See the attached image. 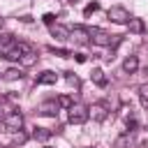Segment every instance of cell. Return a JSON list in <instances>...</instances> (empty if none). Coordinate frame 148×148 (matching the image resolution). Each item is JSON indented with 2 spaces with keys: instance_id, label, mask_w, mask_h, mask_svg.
Listing matches in <instances>:
<instances>
[{
  "instance_id": "obj_18",
  "label": "cell",
  "mask_w": 148,
  "mask_h": 148,
  "mask_svg": "<svg viewBox=\"0 0 148 148\" xmlns=\"http://www.w3.org/2000/svg\"><path fill=\"white\" fill-rule=\"evenodd\" d=\"M49 53H53V56H58V58H74L72 51H67V49H56V46H49Z\"/></svg>"
},
{
  "instance_id": "obj_7",
  "label": "cell",
  "mask_w": 148,
  "mask_h": 148,
  "mask_svg": "<svg viewBox=\"0 0 148 148\" xmlns=\"http://www.w3.org/2000/svg\"><path fill=\"white\" fill-rule=\"evenodd\" d=\"M88 111H90V118H92L95 123H102V120H106V116H109V106H106L104 102H95L92 106H88Z\"/></svg>"
},
{
  "instance_id": "obj_16",
  "label": "cell",
  "mask_w": 148,
  "mask_h": 148,
  "mask_svg": "<svg viewBox=\"0 0 148 148\" xmlns=\"http://www.w3.org/2000/svg\"><path fill=\"white\" fill-rule=\"evenodd\" d=\"M21 76H23V72L16 69V67H9V69L2 72V79H5V81H16V79H21Z\"/></svg>"
},
{
  "instance_id": "obj_2",
  "label": "cell",
  "mask_w": 148,
  "mask_h": 148,
  "mask_svg": "<svg viewBox=\"0 0 148 148\" xmlns=\"http://www.w3.org/2000/svg\"><path fill=\"white\" fill-rule=\"evenodd\" d=\"M67 111H69V123H74V125H83L90 118V111L86 104H72Z\"/></svg>"
},
{
  "instance_id": "obj_10",
  "label": "cell",
  "mask_w": 148,
  "mask_h": 148,
  "mask_svg": "<svg viewBox=\"0 0 148 148\" xmlns=\"http://www.w3.org/2000/svg\"><path fill=\"white\" fill-rule=\"evenodd\" d=\"M113 148H134L132 132H123L120 136H116V139H113Z\"/></svg>"
},
{
  "instance_id": "obj_22",
  "label": "cell",
  "mask_w": 148,
  "mask_h": 148,
  "mask_svg": "<svg viewBox=\"0 0 148 148\" xmlns=\"http://www.w3.org/2000/svg\"><path fill=\"white\" fill-rule=\"evenodd\" d=\"M42 21H44V23H46V25H49V28H51V25H53V23H56V14H51V12H46V14H44V16H42Z\"/></svg>"
},
{
  "instance_id": "obj_13",
  "label": "cell",
  "mask_w": 148,
  "mask_h": 148,
  "mask_svg": "<svg viewBox=\"0 0 148 148\" xmlns=\"http://www.w3.org/2000/svg\"><path fill=\"white\" fill-rule=\"evenodd\" d=\"M136 69H139V58L136 56H127L125 62H123V72L125 74H134Z\"/></svg>"
},
{
  "instance_id": "obj_3",
  "label": "cell",
  "mask_w": 148,
  "mask_h": 148,
  "mask_svg": "<svg viewBox=\"0 0 148 148\" xmlns=\"http://www.w3.org/2000/svg\"><path fill=\"white\" fill-rule=\"evenodd\" d=\"M18 46H21V51H23V56H21V65L23 67H30V65H35L37 62V58H39V53H37V49L32 46V44H28V42H18Z\"/></svg>"
},
{
  "instance_id": "obj_12",
  "label": "cell",
  "mask_w": 148,
  "mask_h": 148,
  "mask_svg": "<svg viewBox=\"0 0 148 148\" xmlns=\"http://www.w3.org/2000/svg\"><path fill=\"white\" fill-rule=\"evenodd\" d=\"M51 35H53L56 39L65 42V39H69V28H65V25H60V23H53V25H51Z\"/></svg>"
},
{
  "instance_id": "obj_26",
  "label": "cell",
  "mask_w": 148,
  "mask_h": 148,
  "mask_svg": "<svg viewBox=\"0 0 148 148\" xmlns=\"http://www.w3.org/2000/svg\"><path fill=\"white\" fill-rule=\"evenodd\" d=\"M74 60H76V62H86V56H83V53H74Z\"/></svg>"
},
{
  "instance_id": "obj_20",
  "label": "cell",
  "mask_w": 148,
  "mask_h": 148,
  "mask_svg": "<svg viewBox=\"0 0 148 148\" xmlns=\"http://www.w3.org/2000/svg\"><path fill=\"white\" fill-rule=\"evenodd\" d=\"M97 9H99V2L95 0V2H88V5L83 7V14H86V16H90V14H95Z\"/></svg>"
},
{
  "instance_id": "obj_27",
  "label": "cell",
  "mask_w": 148,
  "mask_h": 148,
  "mask_svg": "<svg viewBox=\"0 0 148 148\" xmlns=\"http://www.w3.org/2000/svg\"><path fill=\"white\" fill-rule=\"evenodd\" d=\"M136 148H148V141H141V143H139Z\"/></svg>"
},
{
  "instance_id": "obj_5",
  "label": "cell",
  "mask_w": 148,
  "mask_h": 148,
  "mask_svg": "<svg viewBox=\"0 0 148 148\" xmlns=\"http://www.w3.org/2000/svg\"><path fill=\"white\" fill-rule=\"evenodd\" d=\"M106 16H109V21H113V23H130L132 21V16H130V12L125 9V7H109V12H106Z\"/></svg>"
},
{
  "instance_id": "obj_9",
  "label": "cell",
  "mask_w": 148,
  "mask_h": 148,
  "mask_svg": "<svg viewBox=\"0 0 148 148\" xmlns=\"http://www.w3.org/2000/svg\"><path fill=\"white\" fill-rule=\"evenodd\" d=\"M58 111H60L58 99H49V102H42L37 106V113H42V116H58Z\"/></svg>"
},
{
  "instance_id": "obj_25",
  "label": "cell",
  "mask_w": 148,
  "mask_h": 148,
  "mask_svg": "<svg viewBox=\"0 0 148 148\" xmlns=\"http://www.w3.org/2000/svg\"><path fill=\"white\" fill-rule=\"evenodd\" d=\"M136 127H139V123H136L134 118H127V132H134Z\"/></svg>"
},
{
  "instance_id": "obj_15",
  "label": "cell",
  "mask_w": 148,
  "mask_h": 148,
  "mask_svg": "<svg viewBox=\"0 0 148 148\" xmlns=\"http://www.w3.org/2000/svg\"><path fill=\"white\" fill-rule=\"evenodd\" d=\"M90 79H92V83H97L99 88H104V86H106V76H104V72H102L99 67H95V69L90 72Z\"/></svg>"
},
{
  "instance_id": "obj_8",
  "label": "cell",
  "mask_w": 148,
  "mask_h": 148,
  "mask_svg": "<svg viewBox=\"0 0 148 148\" xmlns=\"http://www.w3.org/2000/svg\"><path fill=\"white\" fill-rule=\"evenodd\" d=\"M18 42L14 39L12 32H0V58H7V53L16 46Z\"/></svg>"
},
{
  "instance_id": "obj_23",
  "label": "cell",
  "mask_w": 148,
  "mask_h": 148,
  "mask_svg": "<svg viewBox=\"0 0 148 148\" xmlns=\"http://www.w3.org/2000/svg\"><path fill=\"white\" fill-rule=\"evenodd\" d=\"M65 79H67V83H69V86H74V88H79V79L74 76V72H67V74H65Z\"/></svg>"
},
{
  "instance_id": "obj_17",
  "label": "cell",
  "mask_w": 148,
  "mask_h": 148,
  "mask_svg": "<svg viewBox=\"0 0 148 148\" xmlns=\"http://www.w3.org/2000/svg\"><path fill=\"white\" fill-rule=\"evenodd\" d=\"M127 25H130V32H134V35H141V32L146 30V25H143V21H141V18H132Z\"/></svg>"
},
{
  "instance_id": "obj_19",
  "label": "cell",
  "mask_w": 148,
  "mask_h": 148,
  "mask_svg": "<svg viewBox=\"0 0 148 148\" xmlns=\"http://www.w3.org/2000/svg\"><path fill=\"white\" fill-rule=\"evenodd\" d=\"M139 97H141V104L148 109V83H141L139 86Z\"/></svg>"
},
{
  "instance_id": "obj_6",
  "label": "cell",
  "mask_w": 148,
  "mask_h": 148,
  "mask_svg": "<svg viewBox=\"0 0 148 148\" xmlns=\"http://www.w3.org/2000/svg\"><path fill=\"white\" fill-rule=\"evenodd\" d=\"M69 39H74L76 44L86 46V44H90V30L83 28V25H74V28H69Z\"/></svg>"
},
{
  "instance_id": "obj_4",
  "label": "cell",
  "mask_w": 148,
  "mask_h": 148,
  "mask_svg": "<svg viewBox=\"0 0 148 148\" xmlns=\"http://www.w3.org/2000/svg\"><path fill=\"white\" fill-rule=\"evenodd\" d=\"M2 125H5L7 132H18V130L23 127V116H21V111H12V113H7V116L2 118Z\"/></svg>"
},
{
  "instance_id": "obj_1",
  "label": "cell",
  "mask_w": 148,
  "mask_h": 148,
  "mask_svg": "<svg viewBox=\"0 0 148 148\" xmlns=\"http://www.w3.org/2000/svg\"><path fill=\"white\" fill-rule=\"evenodd\" d=\"M90 30V42L97 46H116L120 42V35H109L102 28H88Z\"/></svg>"
},
{
  "instance_id": "obj_21",
  "label": "cell",
  "mask_w": 148,
  "mask_h": 148,
  "mask_svg": "<svg viewBox=\"0 0 148 148\" xmlns=\"http://www.w3.org/2000/svg\"><path fill=\"white\" fill-rule=\"evenodd\" d=\"M58 104H60L62 109H69V106H72V97H69V95H60V97H58Z\"/></svg>"
},
{
  "instance_id": "obj_24",
  "label": "cell",
  "mask_w": 148,
  "mask_h": 148,
  "mask_svg": "<svg viewBox=\"0 0 148 148\" xmlns=\"http://www.w3.org/2000/svg\"><path fill=\"white\" fill-rule=\"evenodd\" d=\"M25 141H28V134L18 130V132H16V136H14V143H25Z\"/></svg>"
},
{
  "instance_id": "obj_11",
  "label": "cell",
  "mask_w": 148,
  "mask_h": 148,
  "mask_svg": "<svg viewBox=\"0 0 148 148\" xmlns=\"http://www.w3.org/2000/svg\"><path fill=\"white\" fill-rule=\"evenodd\" d=\"M56 81H58V74L51 72V69H46V72H42L37 76V86H53Z\"/></svg>"
},
{
  "instance_id": "obj_14",
  "label": "cell",
  "mask_w": 148,
  "mask_h": 148,
  "mask_svg": "<svg viewBox=\"0 0 148 148\" xmlns=\"http://www.w3.org/2000/svg\"><path fill=\"white\" fill-rule=\"evenodd\" d=\"M53 136V130H49V127H35L32 130V139H37V141H49Z\"/></svg>"
}]
</instances>
